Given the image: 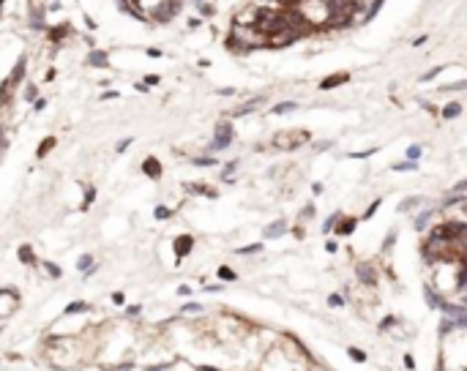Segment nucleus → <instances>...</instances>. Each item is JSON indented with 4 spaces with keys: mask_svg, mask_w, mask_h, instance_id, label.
Segmentation results:
<instances>
[{
    "mask_svg": "<svg viewBox=\"0 0 467 371\" xmlns=\"http://www.w3.org/2000/svg\"><path fill=\"white\" fill-rule=\"evenodd\" d=\"M383 5H385V0H372V3L366 5L364 16H361V22H364V25H366V22H372V19H375V16L383 11Z\"/></svg>",
    "mask_w": 467,
    "mask_h": 371,
    "instance_id": "obj_11",
    "label": "nucleus"
},
{
    "mask_svg": "<svg viewBox=\"0 0 467 371\" xmlns=\"http://www.w3.org/2000/svg\"><path fill=\"white\" fill-rule=\"evenodd\" d=\"M90 262H93V259L87 257V254H85V257H79V270H87V268H90Z\"/></svg>",
    "mask_w": 467,
    "mask_h": 371,
    "instance_id": "obj_41",
    "label": "nucleus"
},
{
    "mask_svg": "<svg viewBox=\"0 0 467 371\" xmlns=\"http://www.w3.org/2000/svg\"><path fill=\"white\" fill-rule=\"evenodd\" d=\"M424 44H426V36H418L416 41H413V46H424Z\"/></svg>",
    "mask_w": 467,
    "mask_h": 371,
    "instance_id": "obj_47",
    "label": "nucleus"
},
{
    "mask_svg": "<svg viewBox=\"0 0 467 371\" xmlns=\"http://www.w3.org/2000/svg\"><path fill=\"white\" fill-rule=\"evenodd\" d=\"M200 311H202L200 303H186L183 306V314H200Z\"/></svg>",
    "mask_w": 467,
    "mask_h": 371,
    "instance_id": "obj_33",
    "label": "nucleus"
},
{
    "mask_svg": "<svg viewBox=\"0 0 467 371\" xmlns=\"http://www.w3.org/2000/svg\"><path fill=\"white\" fill-rule=\"evenodd\" d=\"M87 63H90V66H107V55H104V52H93V55L87 57Z\"/></svg>",
    "mask_w": 467,
    "mask_h": 371,
    "instance_id": "obj_21",
    "label": "nucleus"
},
{
    "mask_svg": "<svg viewBox=\"0 0 467 371\" xmlns=\"http://www.w3.org/2000/svg\"><path fill=\"white\" fill-rule=\"evenodd\" d=\"M172 363H156V366H148V371H164V369H170Z\"/></svg>",
    "mask_w": 467,
    "mask_h": 371,
    "instance_id": "obj_42",
    "label": "nucleus"
},
{
    "mask_svg": "<svg viewBox=\"0 0 467 371\" xmlns=\"http://www.w3.org/2000/svg\"><path fill=\"white\" fill-rule=\"evenodd\" d=\"M394 325H396V317H385L380 322V330H388V328H394Z\"/></svg>",
    "mask_w": 467,
    "mask_h": 371,
    "instance_id": "obj_39",
    "label": "nucleus"
},
{
    "mask_svg": "<svg viewBox=\"0 0 467 371\" xmlns=\"http://www.w3.org/2000/svg\"><path fill=\"white\" fill-rule=\"evenodd\" d=\"M336 248H339V243H336V240H328V243H325V251H328V254H334Z\"/></svg>",
    "mask_w": 467,
    "mask_h": 371,
    "instance_id": "obj_43",
    "label": "nucleus"
},
{
    "mask_svg": "<svg viewBox=\"0 0 467 371\" xmlns=\"http://www.w3.org/2000/svg\"><path fill=\"white\" fill-rule=\"evenodd\" d=\"M295 109H298L295 101H279L271 107V115H287V112H295Z\"/></svg>",
    "mask_w": 467,
    "mask_h": 371,
    "instance_id": "obj_17",
    "label": "nucleus"
},
{
    "mask_svg": "<svg viewBox=\"0 0 467 371\" xmlns=\"http://www.w3.org/2000/svg\"><path fill=\"white\" fill-rule=\"evenodd\" d=\"M230 142H232V123L230 120H221L219 126H216V137H213V142L208 145L211 150H224V148H230Z\"/></svg>",
    "mask_w": 467,
    "mask_h": 371,
    "instance_id": "obj_3",
    "label": "nucleus"
},
{
    "mask_svg": "<svg viewBox=\"0 0 467 371\" xmlns=\"http://www.w3.org/2000/svg\"><path fill=\"white\" fill-rule=\"evenodd\" d=\"M462 306H465V311H467V295H465V298H462Z\"/></svg>",
    "mask_w": 467,
    "mask_h": 371,
    "instance_id": "obj_48",
    "label": "nucleus"
},
{
    "mask_svg": "<svg viewBox=\"0 0 467 371\" xmlns=\"http://www.w3.org/2000/svg\"><path fill=\"white\" fill-rule=\"evenodd\" d=\"M440 210H443V221L457 224V227H467V199L446 205V207H440Z\"/></svg>",
    "mask_w": 467,
    "mask_h": 371,
    "instance_id": "obj_2",
    "label": "nucleus"
},
{
    "mask_svg": "<svg viewBox=\"0 0 467 371\" xmlns=\"http://www.w3.org/2000/svg\"><path fill=\"white\" fill-rule=\"evenodd\" d=\"M383 205V199H375V202H372V205L369 207H366V213H364V218H372V213H375L377 210V207H380Z\"/></svg>",
    "mask_w": 467,
    "mask_h": 371,
    "instance_id": "obj_37",
    "label": "nucleus"
},
{
    "mask_svg": "<svg viewBox=\"0 0 467 371\" xmlns=\"http://www.w3.org/2000/svg\"><path fill=\"white\" fill-rule=\"evenodd\" d=\"M443 93H459V90H467V79H459V82L454 85H446V88H440Z\"/></svg>",
    "mask_w": 467,
    "mask_h": 371,
    "instance_id": "obj_22",
    "label": "nucleus"
},
{
    "mask_svg": "<svg viewBox=\"0 0 467 371\" xmlns=\"http://www.w3.org/2000/svg\"><path fill=\"white\" fill-rule=\"evenodd\" d=\"M25 98H27V101H36V88H33V85L25 90Z\"/></svg>",
    "mask_w": 467,
    "mask_h": 371,
    "instance_id": "obj_44",
    "label": "nucleus"
},
{
    "mask_svg": "<svg viewBox=\"0 0 467 371\" xmlns=\"http://www.w3.org/2000/svg\"><path fill=\"white\" fill-rule=\"evenodd\" d=\"M446 71V66H435V68H429L426 74H421V82H432L435 77H440V74Z\"/></svg>",
    "mask_w": 467,
    "mask_h": 371,
    "instance_id": "obj_19",
    "label": "nucleus"
},
{
    "mask_svg": "<svg viewBox=\"0 0 467 371\" xmlns=\"http://www.w3.org/2000/svg\"><path fill=\"white\" fill-rule=\"evenodd\" d=\"M355 276H358V281L364 284V287H375L377 284V270H375V265H369V262L355 265Z\"/></svg>",
    "mask_w": 467,
    "mask_h": 371,
    "instance_id": "obj_4",
    "label": "nucleus"
},
{
    "mask_svg": "<svg viewBox=\"0 0 467 371\" xmlns=\"http://www.w3.org/2000/svg\"><path fill=\"white\" fill-rule=\"evenodd\" d=\"M262 104V96H257V98H252V101H246L243 107H238L235 112H232V118H243V115H249V112H254L257 107Z\"/></svg>",
    "mask_w": 467,
    "mask_h": 371,
    "instance_id": "obj_15",
    "label": "nucleus"
},
{
    "mask_svg": "<svg viewBox=\"0 0 467 371\" xmlns=\"http://www.w3.org/2000/svg\"><path fill=\"white\" fill-rule=\"evenodd\" d=\"M350 361H355V363H364L366 361V352L364 350H358V347H350Z\"/></svg>",
    "mask_w": 467,
    "mask_h": 371,
    "instance_id": "obj_23",
    "label": "nucleus"
},
{
    "mask_svg": "<svg viewBox=\"0 0 467 371\" xmlns=\"http://www.w3.org/2000/svg\"><path fill=\"white\" fill-rule=\"evenodd\" d=\"M372 153H375V148H369V150H361V153H350V159H369Z\"/></svg>",
    "mask_w": 467,
    "mask_h": 371,
    "instance_id": "obj_38",
    "label": "nucleus"
},
{
    "mask_svg": "<svg viewBox=\"0 0 467 371\" xmlns=\"http://www.w3.org/2000/svg\"><path fill=\"white\" fill-rule=\"evenodd\" d=\"M284 232H287V221H284V218H279V221H273V224H268V227H265V237H282Z\"/></svg>",
    "mask_w": 467,
    "mask_h": 371,
    "instance_id": "obj_14",
    "label": "nucleus"
},
{
    "mask_svg": "<svg viewBox=\"0 0 467 371\" xmlns=\"http://www.w3.org/2000/svg\"><path fill=\"white\" fill-rule=\"evenodd\" d=\"M44 270H46V273H49V276H55V278L60 276V270H57V268H55V265H52V262H44Z\"/></svg>",
    "mask_w": 467,
    "mask_h": 371,
    "instance_id": "obj_40",
    "label": "nucleus"
},
{
    "mask_svg": "<svg viewBox=\"0 0 467 371\" xmlns=\"http://www.w3.org/2000/svg\"><path fill=\"white\" fill-rule=\"evenodd\" d=\"M328 306H331V309H342V306H344V298H342L339 292L328 295Z\"/></svg>",
    "mask_w": 467,
    "mask_h": 371,
    "instance_id": "obj_26",
    "label": "nucleus"
},
{
    "mask_svg": "<svg viewBox=\"0 0 467 371\" xmlns=\"http://www.w3.org/2000/svg\"><path fill=\"white\" fill-rule=\"evenodd\" d=\"M257 251H262V243H254V246H243V248H238V254H257Z\"/></svg>",
    "mask_w": 467,
    "mask_h": 371,
    "instance_id": "obj_31",
    "label": "nucleus"
},
{
    "mask_svg": "<svg viewBox=\"0 0 467 371\" xmlns=\"http://www.w3.org/2000/svg\"><path fill=\"white\" fill-rule=\"evenodd\" d=\"M79 311H87V306H85V303H71V306L66 309V314H79Z\"/></svg>",
    "mask_w": 467,
    "mask_h": 371,
    "instance_id": "obj_34",
    "label": "nucleus"
},
{
    "mask_svg": "<svg viewBox=\"0 0 467 371\" xmlns=\"http://www.w3.org/2000/svg\"><path fill=\"white\" fill-rule=\"evenodd\" d=\"M394 240H396V229H391V232H388V237H385V243H383V251H391Z\"/></svg>",
    "mask_w": 467,
    "mask_h": 371,
    "instance_id": "obj_32",
    "label": "nucleus"
},
{
    "mask_svg": "<svg viewBox=\"0 0 467 371\" xmlns=\"http://www.w3.org/2000/svg\"><path fill=\"white\" fill-rule=\"evenodd\" d=\"M421 205H426L424 196H410V199L399 202V213H410V210H416V207H421Z\"/></svg>",
    "mask_w": 467,
    "mask_h": 371,
    "instance_id": "obj_16",
    "label": "nucleus"
},
{
    "mask_svg": "<svg viewBox=\"0 0 467 371\" xmlns=\"http://www.w3.org/2000/svg\"><path fill=\"white\" fill-rule=\"evenodd\" d=\"M405 366H407V369H410V371H413V369H416V361H413V358H410V355H405Z\"/></svg>",
    "mask_w": 467,
    "mask_h": 371,
    "instance_id": "obj_45",
    "label": "nucleus"
},
{
    "mask_svg": "<svg viewBox=\"0 0 467 371\" xmlns=\"http://www.w3.org/2000/svg\"><path fill=\"white\" fill-rule=\"evenodd\" d=\"M306 142H309V131H303V129L279 131V134H273V139H271V145L276 150H295V148H301V145H306Z\"/></svg>",
    "mask_w": 467,
    "mask_h": 371,
    "instance_id": "obj_1",
    "label": "nucleus"
},
{
    "mask_svg": "<svg viewBox=\"0 0 467 371\" xmlns=\"http://www.w3.org/2000/svg\"><path fill=\"white\" fill-rule=\"evenodd\" d=\"M424 300H426V306H429V309H440V306L446 303V298L437 292L435 284H424Z\"/></svg>",
    "mask_w": 467,
    "mask_h": 371,
    "instance_id": "obj_6",
    "label": "nucleus"
},
{
    "mask_svg": "<svg viewBox=\"0 0 467 371\" xmlns=\"http://www.w3.org/2000/svg\"><path fill=\"white\" fill-rule=\"evenodd\" d=\"M435 207H424L421 213H416V221H413V227H416V232H424V229H429V221L435 218Z\"/></svg>",
    "mask_w": 467,
    "mask_h": 371,
    "instance_id": "obj_8",
    "label": "nucleus"
},
{
    "mask_svg": "<svg viewBox=\"0 0 467 371\" xmlns=\"http://www.w3.org/2000/svg\"><path fill=\"white\" fill-rule=\"evenodd\" d=\"M52 148H55V137L44 139V145H38V156H46V153H49Z\"/></svg>",
    "mask_w": 467,
    "mask_h": 371,
    "instance_id": "obj_27",
    "label": "nucleus"
},
{
    "mask_svg": "<svg viewBox=\"0 0 467 371\" xmlns=\"http://www.w3.org/2000/svg\"><path fill=\"white\" fill-rule=\"evenodd\" d=\"M350 82V74L342 71V74H331V77H325L323 82H320V90H334L339 88V85H347Z\"/></svg>",
    "mask_w": 467,
    "mask_h": 371,
    "instance_id": "obj_7",
    "label": "nucleus"
},
{
    "mask_svg": "<svg viewBox=\"0 0 467 371\" xmlns=\"http://www.w3.org/2000/svg\"><path fill=\"white\" fill-rule=\"evenodd\" d=\"M191 248H194V237L191 235H180L178 240H175V254H178V257H186Z\"/></svg>",
    "mask_w": 467,
    "mask_h": 371,
    "instance_id": "obj_10",
    "label": "nucleus"
},
{
    "mask_svg": "<svg viewBox=\"0 0 467 371\" xmlns=\"http://www.w3.org/2000/svg\"><path fill=\"white\" fill-rule=\"evenodd\" d=\"M16 292H11V289H0V317L11 314V311L16 309Z\"/></svg>",
    "mask_w": 467,
    "mask_h": 371,
    "instance_id": "obj_5",
    "label": "nucleus"
},
{
    "mask_svg": "<svg viewBox=\"0 0 467 371\" xmlns=\"http://www.w3.org/2000/svg\"><path fill=\"white\" fill-rule=\"evenodd\" d=\"M339 218H342V213H334V216H331V218H328V221H325V224H323V232H331V229H334V227H336V224H339Z\"/></svg>",
    "mask_w": 467,
    "mask_h": 371,
    "instance_id": "obj_28",
    "label": "nucleus"
},
{
    "mask_svg": "<svg viewBox=\"0 0 467 371\" xmlns=\"http://www.w3.org/2000/svg\"><path fill=\"white\" fill-rule=\"evenodd\" d=\"M448 196H467V181H459L451 191H448Z\"/></svg>",
    "mask_w": 467,
    "mask_h": 371,
    "instance_id": "obj_20",
    "label": "nucleus"
},
{
    "mask_svg": "<svg viewBox=\"0 0 467 371\" xmlns=\"http://www.w3.org/2000/svg\"><path fill=\"white\" fill-rule=\"evenodd\" d=\"M391 170H394V172H416L418 170V161H410V159H407V161H396Z\"/></svg>",
    "mask_w": 467,
    "mask_h": 371,
    "instance_id": "obj_18",
    "label": "nucleus"
},
{
    "mask_svg": "<svg viewBox=\"0 0 467 371\" xmlns=\"http://www.w3.org/2000/svg\"><path fill=\"white\" fill-rule=\"evenodd\" d=\"M355 227H358V218H353V216H350V218H339V224H336V235H339V237H347V235H353V232H355Z\"/></svg>",
    "mask_w": 467,
    "mask_h": 371,
    "instance_id": "obj_9",
    "label": "nucleus"
},
{
    "mask_svg": "<svg viewBox=\"0 0 467 371\" xmlns=\"http://www.w3.org/2000/svg\"><path fill=\"white\" fill-rule=\"evenodd\" d=\"M421 153H424V148H421V145H410L405 156H407L410 161H418V159H421Z\"/></svg>",
    "mask_w": 467,
    "mask_h": 371,
    "instance_id": "obj_24",
    "label": "nucleus"
},
{
    "mask_svg": "<svg viewBox=\"0 0 467 371\" xmlns=\"http://www.w3.org/2000/svg\"><path fill=\"white\" fill-rule=\"evenodd\" d=\"M142 172H145L148 178H161V164L153 159V156H150V159L142 161Z\"/></svg>",
    "mask_w": 467,
    "mask_h": 371,
    "instance_id": "obj_13",
    "label": "nucleus"
},
{
    "mask_svg": "<svg viewBox=\"0 0 467 371\" xmlns=\"http://www.w3.org/2000/svg\"><path fill=\"white\" fill-rule=\"evenodd\" d=\"M219 278H224V281H235V270H230V268H219Z\"/></svg>",
    "mask_w": 467,
    "mask_h": 371,
    "instance_id": "obj_29",
    "label": "nucleus"
},
{
    "mask_svg": "<svg viewBox=\"0 0 467 371\" xmlns=\"http://www.w3.org/2000/svg\"><path fill=\"white\" fill-rule=\"evenodd\" d=\"M462 115V104L459 101H448L446 107L440 109V118H446V120H454V118H459Z\"/></svg>",
    "mask_w": 467,
    "mask_h": 371,
    "instance_id": "obj_12",
    "label": "nucleus"
},
{
    "mask_svg": "<svg viewBox=\"0 0 467 371\" xmlns=\"http://www.w3.org/2000/svg\"><path fill=\"white\" fill-rule=\"evenodd\" d=\"M19 259H22V262H27V265H33V248L30 246H22L19 248Z\"/></svg>",
    "mask_w": 467,
    "mask_h": 371,
    "instance_id": "obj_25",
    "label": "nucleus"
},
{
    "mask_svg": "<svg viewBox=\"0 0 467 371\" xmlns=\"http://www.w3.org/2000/svg\"><path fill=\"white\" fill-rule=\"evenodd\" d=\"M170 216H172L170 207H156V218H159V221H164V218H170Z\"/></svg>",
    "mask_w": 467,
    "mask_h": 371,
    "instance_id": "obj_35",
    "label": "nucleus"
},
{
    "mask_svg": "<svg viewBox=\"0 0 467 371\" xmlns=\"http://www.w3.org/2000/svg\"><path fill=\"white\" fill-rule=\"evenodd\" d=\"M194 164L197 167H213L216 159H213V156H205V159H194Z\"/></svg>",
    "mask_w": 467,
    "mask_h": 371,
    "instance_id": "obj_36",
    "label": "nucleus"
},
{
    "mask_svg": "<svg viewBox=\"0 0 467 371\" xmlns=\"http://www.w3.org/2000/svg\"><path fill=\"white\" fill-rule=\"evenodd\" d=\"M128 142H131V139H123V142H118V153H123V150L128 148Z\"/></svg>",
    "mask_w": 467,
    "mask_h": 371,
    "instance_id": "obj_46",
    "label": "nucleus"
},
{
    "mask_svg": "<svg viewBox=\"0 0 467 371\" xmlns=\"http://www.w3.org/2000/svg\"><path fill=\"white\" fill-rule=\"evenodd\" d=\"M312 216H314V205H306V207L301 210V216H298V218H301V224H306V218H312Z\"/></svg>",
    "mask_w": 467,
    "mask_h": 371,
    "instance_id": "obj_30",
    "label": "nucleus"
}]
</instances>
